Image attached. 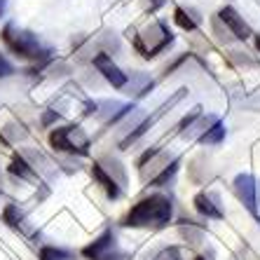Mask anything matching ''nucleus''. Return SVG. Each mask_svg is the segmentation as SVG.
I'll return each instance as SVG.
<instances>
[{
  "label": "nucleus",
  "instance_id": "obj_1",
  "mask_svg": "<svg viewBox=\"0 0 260 260\" xmlns=\"http://www.w3.org/2000/svg\"><path fill=\"white\" fill-rule=\"evenodd\" d=\"M169 220L171 202L162 194H150L132 206V211L124 218V225H129V228H150V225L159 228V225H167Z\"/></svg>",
  "mask_w": 260,
  "mask_h": 260
},
{
  "label": "nucleus",
  "instance_id": "obj_2",
  "mask_svg": "<svg viewBox=\"0 0 260 260\" xmlns=\"http://www.w3.org/2000/svg\"><path fill=\"white\" fill-rule=\"evenodd\" d=\"M3 40L14 54L24 56L28 61H45L49 56V49L43 47V43L38 40L33 33L28 30H21L17 28L14 24H7L5 30H3Z\"/></svg>",
  "mask_w": 260,
  "mask_h": 260
},
{
  "label": "nucleus",
  "instance_id": "obj_3",
  "mask_svg": "<svg viewBox=\"0 0 260 260\" xmlns=\"http://www.w3.org/2000/svg\"><path fill=\"white\" fill-rule=\"evenodd\" d=\"M169 43H171V33L167 30L164 24H152L150 28H145L143 33L134 40L136 49H139L145 59H150V56H155L157 52H162Z\"/></svg>",
  "mask_w": 260,
  "mask_h": 260
},
{
  "label": "nucleus",
  "instance_id": "obj_4",
  "mask_svg": "<svg viewBox=\"0 0 260 260\" xmlns=\"http://www.w3.org/2000/svg\"><path fill=\"white\" fill-rule=\"evenodd\" d=\"M49 143L54 145L56 150H66V152H78V155H87L89 141L80 127H61L54 129L49 134Z\"/></svg>",
  "mask_w": 260,
  "mask_h": 260
},
{
  "label": "nucleus",
  "instance_id": "obj_5",
  "mask_svg": "<svg viewBox=\"0 0 260 260\" xmlns=\"http://www.w3.org/2000/svg\"><path fill=\"white\" fill-rule=\"evenodd\" d=\"M235 190L239 194V200L244 202V206L253 213V218L260 223V183L255 181L253 176L239 174L235 178Z\"/></svg>",
  "mask_w": 260,
  "mask_h": 260
},
{
  "label": "nucleus",
  "instance_id": "obj_6",
  "mask_svg": "<svg viewBox=\"0 0 260 260\" xmlns=\"http://www.w3.org/2000/svg\"><path fill=\"white\" fill-rule=\"evenodd\" d=\"M82 255L89 260H124V255L115 248V239L113 232H103L94 244L82 248Z\"/></svg>",
  "mask_w": 260,
  "mask_h": 260
},
{
  "label": "nucleus",
  "instance_id": "obj_7",
  "mask_svg": "<svg viewBox=\"0 0 260 260\" xmlns=\"http://www.w3.org/2000/svg\"><path fill=\"white\" fill-rule=\"evenodd\" d=\"M94 66H96L99 71L103 73V78L108 80L113 87H117V89H120V87L127 85V75H124V73H122L120 68H117L115 63L110 61L108 54H99L96 59H94Z\"/></svg>",
  "mask_w": 260,
  "mask_h": 260
},
{
  "label": "nucleus",
  "instance_id": "obj_8",
  "mask_svg": "<svg viewBox=\"0 0 260 260\" xmlns=\"http://www.w3.org/2000/svg\"><path fill=\"white\" fill-rule=\"evenodd\" d=\"M220 19H223L225 24H228V28H230L232 33L239 38V40H246V38H251V28L244 24V19L239 17V14H237L232 7H223V10H220Z\"/></svg>",
  "mask_w": 260,
  "mask_h": 260
},
{
  "label": "nucleus",
  "instance_id": "obj_9",
  "mask_svg": "<svg viewBox=\"0 0 260 260\" xmlns=\"http://www.w3.org/2000/svg\"><path fill=\"white\" fill-rule=\"evenodd\" d=\"M194 206H197V211L206 218H223V211H220V209L211 202V197L204 194V192H200L197 197H194Z\"/></svg>",
  "mask_w": 260,
  "mask_h": 260
},
{
  "label": "nucleus",
  "instance_id": "obj_10",
  "mask_svg": "<svg viewBox=\"0 0 260 260\" xmlns=\"http://www.w3.org/2000/svg\"><path fill=\"white\" fill-rule=\"evenodd\" d=\"M94 178H96V181L103 185V190L108 192V197H117V194H120V190H117L115 181H113V178H110V176L101 169V164H94Z\"/></svg>",
  "mask_w": 260,
  "mask_h": 260
},
{
  "label": "nucleus",
  "instance_id": "obj_11",
  "mask_svg": "<svg viewBox=\"0 0 260 260\" xmlns=\"http://www.w3.org/2000/svg\"><path fill=\"white\" fill-rule=\"evenodd\" d=\"M223 134H225V127L220 122H216L211 132H206L204 136H202V143H218V141L223 139Z\"/></svg>",
  "mask_w": 260,
  "mask_h": 260
},
{
  "label": "nucleus",
  "instance_id": "obj_12",
  "mask_svg": "<svg viewBox=\"0 0 260 260\" xmlns=\"http://www.w3.org/2000/svg\"><path fill=\"white\" fill-rule=\"evenodd\" d=\"M40 260H68V253L66 251H59V248L47 246L40 251Z\"/></svg>",
  "mask_w": 260,
  "mask_h": 260
},
{
  "label": "nucleus",
  "instance_id": "obj_13",
  "mask_svg": "<svg viewBox=\"0 0 260 260\" xmlns=\"http://www.w3.org/2000/svg\"><path fill=\"white\" fill-rule=\"evenodd\" d=\"M176 24L181 26V28H185V30H190V28H194V21L185 14V10H176Z\"/></svg>",
  "mask_w": 260,
  "mask_h": 260
},
{
  "label": "nucleus",
  "instance_id": "obj_14",
  "mask_svg": "<svg viewBox=\"0 0 260 260\" xmlns=\"http://www.w3.org/2000/svg\"><path fill=\"white\" fill-rule=\"evenodd\" d=\"M10 171H12V174H28V169H26V162L21 157H14V162H12V167H10Z\"/></svg>",
  "mask_w": 260,
  "mask_h": 260
},
{
  "label": "nucleus",
  "instance_id": "obj_15",
  "mask_svg": "<svg viewBox=\"0 0 260 260\" xmlns=\"http://www.w3.org/2000/svg\"><path fill=\"white\" fill-rule=\"evenodd\" d=\"M12 73H14L12 63H10L5 56H0V78H7V75H12Z\"/></svg>",
  "mask_w": 260,
  "mask_h": 260
},
{
  "label": "nucleus",
  "instance_id": "obj_16",
  "mask_svg": "<svg viewBox=\"0 0 260 260\" xmlns=\"http://www.w3.org/2000/svg\"><path fill=\"white\" fill-rule=\"evenodd\" d=\"M155 260H181V255H178V251H176V248H167V251H162V253H159Z\"/></svg>",
  "mask_w": 260,
  "mask_h": 260
},
{
  "label": "nucleus",
  "instance_id": "obj_17",
  "mask_svg": "<svg viewBox=\"0 0 260 260\" xmlns=\"http://www.w3.org/2000/svg\"><path fill=\"white\" fill-rule=\"evenodd\" d=\"M3 12H5V0H0V17H3Z\"/></svg>",
  "mask_w": 260,
  "mask_h": 260
},
{
  "label": "nucleus",
  "instance_id": "obj_18",
  "mask_svg": "<svg viewBox=\"0 0 260 260\" xmlns=\"http://www.w3.org/2000/svg\"><path fill=\"white\" fill-rule=\"evenodd\" d=\"M194 260H204V258H194Z\"/></svg>",
  "mask_w": 260,
  "mask_h": 260
}]
</instances>
